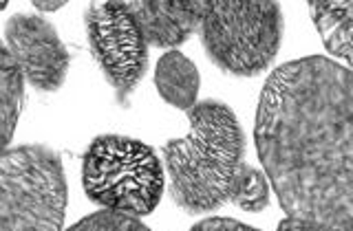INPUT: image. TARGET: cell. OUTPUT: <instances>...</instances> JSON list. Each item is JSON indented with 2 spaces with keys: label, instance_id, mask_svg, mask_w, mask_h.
Segmentation results:
<instances>
[{
  "label": "cell",
  "instance_id": "6da1fadb",
  "mask_svg": "<svg viewBox=\"0 0 353 231\" xmlns=\"http://www.w3.org/2000/svg\"><path fill=\"white\" fill-rule=\"evenodd\" d=\"M254 143L287 218L353 231V73L292 60L265 80Z\"/></svg>",
  "mask_w": 353,
  "mask_h": 231
},
{
  "label": "cell",
  "instance_id": "7a4b0ae2",
  "mask_svg": "<svg viewBox=\"0 0 353 231\" xmlns=\"http://www.w3.org/2000/svg\"><path fill=\"white\" fill-rule=\"evenodd\" d=\"M190 132L163 146L168 192L188 214L216 212L230 196L245 152V137L236 113L216 99L188 110Z\"/></svg>",
  "mask_w": 353,
  "mask_h": 231
},
{
  "label": "cell",
  "instance_id": "3957f363",
  "mask_svg": "<svg viewBox=\"0 0 353 231\" xmlns=\"http://www.w3.org/2000/svg\"><path fill=\"white\" fill-rule=\"evenodd\" d=\"M82 187L88 201L106 212L141 218L161 203L163 165L148 143L121 135H99L84 154Z\"/></svg>",
  "mask_w": 353,
  "mask_h": 231
},
{
  "label": "cell",
  "instance_id": "277c9868",
  "mask_svg": "<svg viewBox=\"0 0 353 231\" xmlns=\"http://www.w3.org/2000/svg\"><path fill=\"white\" fill-rule=\"evenodd\" d=\"M62 159L49 146L7 148L0 159V231H62L66 216Z\"/></svg>",
  "mask_w": 353,
  "mask_h": 231
},
{
  "label": "cell",
  "instance_id": "5b68a950",
  "mask_svg": "<svg viewBox=\"0 0 353 231\" xmlns=\"http://www.w3.org/2000/svg\"><path fill=\"white\" fill-rule=\"evenodd\" d=\"M199 31L208 58L221 71L254 77L279 53L285 18L281 5L272 0H210Z\"/></svg>",
  "mask_w": 353,
  "mask_h": 231
},
{
  "label": "cell",
  "instance_id": "8992f818",
  "mask_svg": "<svg viewBox=\"0 0 353 231\" xmlns=\"http://www.w3.org/2000/svg\"><path fill=\"white\" fill-rule=\"evenodd\" d=\"M86 40L106 82L119 97L132 93L148 69V42L117 0L84 11Z\"/></svg>",
  "mask_w": 353,
  "mask_h": 231
},
{
  "label": "cell",
  "instance_id": "52a82bcc",
  "mask_svg": "<svg viewBox=\"0 0 353 231\" xmlns=\"http://www.w3.org/2000/svg\"><path fill=\"white\" fill-rule=\"evenodd\" d=\"M5 47L42 93L60 91L71 66V55L49 20L33 14H14L5 25Z\"/></svg>",
  "mask_w": 353,
  "mask_h": 231
},
{
  "label": "cell",
  "instance_id": "ba28073f",
  "mask_svg": "<svg viewBox=\"0 0 353 231\" xmlns=\"http://www.w3.org/2000/svg\"><path fill=\"white\" fill-rule=\"evenodd\" d=\"M119 7L135 20L148 47L168 49L183 44L201 27L210 0H130Z\"/></svg>",
  "mask_w": 353,
  "mask_h": 231
},
{
  "label": "cell",
  "instance_id": "9c48e42d",
  "mask_svg": "<svg viewBox=\"0 0 353 231\" xmlns=\"http://www.w3.org/2000/svg\"><path fill=\"white\" fill-rule=\"evenodd\" d=\"M154 86L170 106L188 113L196 104L201 77L194 62L174 49L165 51L154 66Z\"/></svg>",
  "mask_w": 353,
  "mask_h": 231
},
{
  "label": "cell",
  "instance_id": "30bf717a",
  "mask_svg": "<svg viewBox=\"0 0 353 231\" xmlns=\"http://www.w3.org/2000/svg\"><path fill=\"white\" fill-rule=\"evenodd\" d=\"M309 14H312V20L327 51L351 64L353 5L349 0H312L309 3Z\"/></svg>",
  "mask_w": 353,
  "mask_h": 231
},
{
  "label": "cell",
  "instance_id": "8fae6325",
  "mask_svg": "<svg viewBox=\"0 0 353 231\" xmlns=\"http://www.w3.org/2000/svg\"><path fill=\"white\" fill-rule=\"evenodd\" d=\"M25 104V73L9 53L0 49V119H3V148L7 150Z\"/></svg>",
  "mask_w": 353,
  "mask_h": 231
},
{
  "label": "cell",
  "instance_id": "7c38bea8",
  "mask_svg": "<svg viewBox=\"0 0 353 231\" xmlns=\"http://www.w3.org/2000/svg\"><path fill=\"white\" fill-rule=\"evenodd\" d=\"M228 203H234L243 212L256 214L270 205V181L265 172L243 161L230 187Z\"/></svg>",
  "mask_w": 353,
  "mask_h": 231
},
{
  "label": "cell",
  "instance_id": "4fadbf2b",
  "mask_svg": "<svg viewBox=\"0 0 353 231\" xmlns=\"http://www.w3.org/2000/svg\"><path fill=\"white\" fill-rule=\"evenodd\" d=\"M66 231H150V229L143 225L139 218L102 209V212L88 214L86 218L77 220V223Z\"/></svg>",
  "mask_w": 353,
  "mask_h": 231
},
{
  "label": "cell",
  "instance_id": "5bb4252c",
  "mask_svg": "<svg viewBox=\"0 0 353 231\" xmlns=\"http://www.w3.org/2000/svg\"><path fill=\"white\" fill-rule=\"evenodd\" d=\"M190 231H259V229L232 218H205L201 223H196Z\"/></svg>",
  "mask_w": 353,
  "mask_h": 231
},
{
  "label": "cell",
  "instance_id": "9a60e30c",
  "mask_svg": "<svg viewBox=\"0 0 353 231\" xmlns=\"http://www.w3.org/2000/svg\"><path fill=\"white\" fill-rule=\"evenodd\" d=\"M276 231H338L334 227H327L323 223H312V220H301V218H285L279 223Z\"/></svg>",
  "mask_w": 353,
  "mask_h": 231
},
{
  "label": "cell",
  "instance_id": "2e32d148",
  "mask_svg": "<svg viewBox=\"0 0 353 231\" xmlns=\"http://www.w3.org/2000/svg\"><path fill=\"white\" fill-rule=\"evenodd\" d=\"M66 5V0H33V7L44 14H51V11H58Z\"/></svg>",
  "mask_w": 353,
  "mask_h": 231
}]
</instances>
